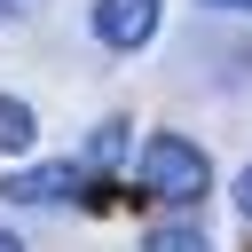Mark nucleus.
Wrapping results in <instances>:
<instances>
[{
  "mask_svg": "<svg viewBox=\"0 0 252 252\" xmlns=\"http://www.w3.org/2000/svg\"><path fill=\"white\" fill-rule=\"evenodd\" d=\"M142 252H220V244H213L205 228H181V220H173V228H150Z\"/></svg>",
  "mask_w": 252,
  "mask_h": 252,
  "instance_id": "39448f33",
  "label": "nucleus"
},
{
  "mask_svg": "<svg viewBox=\"0 0 252 252\" xmlns=\"http://www.w3.org/2000/svg\"><path fill=\"white\" fill-rule=\"evenodd\" d=\"M32 142H39V118H32V102L0 94V158H32Z\"/></svg>",
  "mask_w": 252,
  "mask_h": 252,
  "instance_id": "20e7f679",
  "label": "nucleus"
},
{
  "mask_svg": "<svg viewBox=\"0 0 252 252\" xmlns=\"http://www.w3.org/2000/svg\"><path fill=\"white\" fill-rule=\"evenodd\" d=\"M118 158H126V118H102L94 142H87V165L102 173V165H118Z\"/></svg>",
  "mask_w": 252,
  "mask_h": 252,
  "instance_id": "423d86ee",
  "label": "nucleus"
},
{
  "mask_svg": "<svg viewBox=\"0 0 252 252\" xmlns=\"http://www.w3.org/2000/svg\"><path fill=\"white\" fill-rule=\"evenodd\" d=\"M0 252H24V236H16V228H0Z\"/></svg>",
  "mask_w": 252,
  "mask_h": 252,
  "instance_id": "9d476101",
  "label": "nucleus"
},
{
  "mask_svg": "<svg viewBox=\"0 0 252 252\" xmlns=\"http://www.w3.org/2000/svg\"><path fill=\"white\" fill-rule=\"evenodd\" d=\"M205 8H228V16H244V8H252V0H205Z\"/></svg>",
  "mask_w": 252,
  "mask_h": 252,
  "instance_id": "1a4fd4ad",
  "label": "nucleus"
},
{
  "mask_svg": "<svg viewBox=\"0 0 252 252\" xmlns=\"http://www.w3.org/2000/svg\"><path fill=\"white\" fill-rule=\"evenodd\" d=\"M32 8H39V0H0V24H24Z\"/></svg>",
  "mask_w": 252,
  "mask_h": 252,
  "instance_id": "6e6552de",
  "label": "nucleus"
},
{
  "mask_svg": "<svg viewBox=\"0 0 252 252\" xmlns=\"http://www.w3.org/2000/svg\"><path fill=\"white\" fill-rule=\"evenodd\" d=\"M0 205H87V213H110L118 205V181L110 173H94L87 158H71V165H16L8 181H0Z\"/></svg>",
  "mask_w": 252,
  "mask_h": 252,
  "instance_id": "f03ea898",
  "label": "nucleus"
},
{
  "mask_svg": "<svg viewBox=\"0 0 252 252\" xmlns=\"http://www.w3.org/2000/svg\"><path fill=\"white\" fill-rule=\"evenodd\" d=\"M158 0H94V16H87V32H94V47H110V55H142L150 39H158Z\"/></svg>",
  "mask_w": 252,
  "mask_h": 252,
  "instance_id": "7ed1b4c3",
  "label": "nucleus"
},
{
  "mask_svg": "<svg viewBox=\"0 0 252 252\" xmlns=\"http://www.w3.org/2000/svg\"><path fill=\"white\" fill-rule=\"evenodd\" d=\"M205 189H213V165L189 134H150L134 150V181H126L134 205H205Z\"/></svg>",
  "mask_w": 252,
  "mask_h": 252,
  "instance_id": "f257e3e1",
  "label": "nucleus"
},
{
  "mask_svg": "<svg viewBox=\"0 0 252 252\" xmlns=\"http://www.w3.org/2000/svg\"><path fill=\"white\" fill-rule=\"evenodd\" d=\"M236 213H244V220H252V165H244V173H236Z\"/></svg>",
  "mask_w": 252,
  "mask_h": 252,
  "instance_id": "0eeeda50",
  "label": "nucleus"
}]
</instances>
